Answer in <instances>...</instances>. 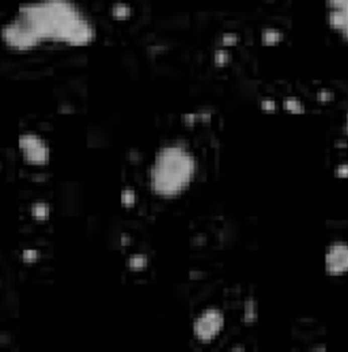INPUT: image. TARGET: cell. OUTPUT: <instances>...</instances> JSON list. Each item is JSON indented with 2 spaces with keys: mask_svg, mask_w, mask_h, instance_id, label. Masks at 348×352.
<instances>
[{
  "mask_svg": "<svg viewBox=\"0 0 348 352\" xmlns=\"http://www.w3.org/2000/svg\"><path fill=\"white\" fill-rule=\"evenodd\" d=\"M17 18L32 29L40 41L84 46L97 38L96 25L72 0H32L18 7Z\"/></svg>",
  "mask_w": 348,
  "mask_h": 352,
  "instance_id": "obj_1",
  "label": "cell"
},
{
  "mask_svg": "<svg viewBox=\"0 0 348 352\" xmlns=\"http://www.w3.org/2000/svg\"><path fill=\"white\" fill-rule=\"evenodd\" d=\"M196 174V159L183 144H167L156 151L150 169V185L156 196H179L192 184Z\"/></svg>",
  "mask_w": 348,
  "mask_h": 352,
  "instance_id": "obj_2",
  "label": "cell"
},
{
  "mask_svg": "<svg viewBox=\"0 0 348 352\" xmlns=\"http://www.w3.org/2000/svg\"><path fill=\"white\" fill-rule=\"evenodd\" d=\"M0 38L5 45L15 50H29L42 44L32 29L17 17L0 28Z\"/></svg>",
  "mask_w": 348,
  "mask_h": 352,
  "instance_id": "obj_3",
  "label": "cell"
},
{
  "mask_svg": "<svg viewBox=\"0 0 348 352\" xmlns=\"http://www.w3.org/2000/svg\"><path fill=\"white\" fill-rule=\"evenodd\" d=\"M225 328V316L218 309H207L193 322V336L200 343H210Z\"/></svg>",
  "mask_w": 348,
  "mask_h": 352,
  "instance_id": "obj_4",
  "label": "cell"
},
{
  "mask_svg": "<svg viewBox=\"0 0 348 352\" xmlns=\"http://www.w3.org/2000/svg\"><path fill=\"white\" fill-rule=\"evenodd\" d=\"M19 148L23 159L32 165H44L51 158V150L46 142L37 133L25 132L19 136Z\"/></svg>",
  "mask_w": 348,
  "mask_h": 352,
  "instance_id": "obj_5",
  "label": "cell"
},
{
  "mask_svg": "<svg viewBox=\"0 0 348 352\" xmlns=\"http://www.w3.org/2000/svg\"><path fill=\"white\" fill-rule=\"evenodd\" d=\"M326 21L348 41V0H326Z\"/></svg>",
  "mask_w": 348,
  "mask_h": 352,
  "instance_id": "obj_6",
  "label": "cell"
},
{
  "mask_svg": "<svg viewBox=\"0 0 348 352\" xmlns=\"http://www.w3.org/2000/svg\"><path fill=\"white\" fill-rule=\"evenodd\" d=\"M325 270L332 276L348 272V245L343 242L332 243L325 254Z\"/></svg>",
  "mask_w": 348,
  "mask_h": 352,
  "instance_id": "obj_7",
  "label": "cell"
},
{
  "mask_svg": "<svg viewBox=\"0 0 348 352\" xmlns=\"http://www.w3.org/2000/svg\"><path fill=\"white\" fill-rule=\"evenodd\" d=\"M283 33L280 32V30H278V29L270 28L264 29V30L261 32V42H263L264 45H278L279 42L283 41Z\"/></svg>",
  "mask_w": 348,
  "mask_h": 352,
  "instance_id": "obj_8",
  "label": "cell"
},
{
  "mask_svg": "<svg viewBox=\"0 0 348 352\" xmlns=\"http://www.w3.org/2000/svg\"><path fill=\"white\" fill-rule=\"evenodd\" d=\"M283 106L284 109L289 110L291 113H301V112H303L302 102L297 100V98H287V100H284Z\"/></svg>",
  "mask_w": 348,
  "mask_h": 352,
  "instance_id": "obj_9",
  "label": "cell"
},
{
  "mask_svg": "<svg viewBox=\"0 0 348 352\" xmlns=\"http://www.w3.org/2000/svg\"><path fill=\"white\" fill-rule=\"evenodd\" d=\"M230 59H231V56H230V53L227 52L226 49H216L215 53H214V63H215L216 65H226L227 63L230 61Z\"/></svg>",
  "mask_w": 348,
  "mask_h": 352,
  "instance_id": "obj_10",
  "label": "cell"
},
{
  "mask_svg": "<svg viewBox=\"0 0 348 352\" xmlns=\"http://www.w3.org/2000/svg\"><path fill=\"white\" fill-rule=\"evenodd\" d=\"M113 15H115L117 19H127L129 15H131V9H129L128 5L119 3V5H116L115 9H113Z\"/></svg>",
  "mask_w": 348,
  "mask_h": 352,
  "instance_id": "obj_11",
  "label": "cell"
},
{
  "mask_svg": "<svg viewBox=\"0 0 348 352\" xmlns=\"http://www.w3.org/2000/svg\"><path fill=\"white\" fill-rule=\"evenodd\" d=\"M33 215L38 218V219H44L46 216L49 215V207L44 204V203H38V204H34L33 206Z\"/></svg>",
  "mask_w": 348,
  "mask_h": 352,
  "instance_id": "obj_12",
  "label": "cell"
},
{
  "mask_svg": "<svg viewBox=\"0 0 348 352\" xmlns=\"http://www.w3.org/2000/svg\"><path fill=\"white\" fill-rule=\"evenodd\" d=\"M147 264V258L142 254H135L129 258V267L133 270H142Z\"/></svg>",
  "mask_w": 348,
  "mask_h": 352,
  "instance_id": "obj_13",
  "label": "cell"
},
{
  "mask_svg": "<svg viewBox=\"0 0 348 352\" xmlns=\"http://www.w3.org/2000/svg\"><path fill=\"white\" fill-rule=\"evenodd\" d=\"M238 34H235V33H226L225 36L222 37V42H223V45L226 46L235 45V44L238 42Z\"/></svg>",
  "mask_w": 348,
  "mask_h": 352,
  "instance_id": "obj_14",
  "label": "cell"
},
{
  "mask_svg": "<svg viewBox=\"0 0 348 352\" xmlns=\"http://www.w3.org/2000/svg\"><path fill=\"white\" fill-rule=\"evenodd\" d=\"M261 108L267 112H272L276 109V102L274 100H263L261 101Z\"/></svg>",
  "mask_w": 348,
  "mask_h": 352,
  "instance_id": "obj_15",
  "label": "cell"
},
{
  "mask_svg": "<svg viewBox=\"0 0 348 352\" xmlns=\"http://www.w3.org/2000/svg\"><path fill=\"white\" fill-rule=\"evenodd\" d=\"M121 200H123V203H125V204H132L133 200H135V195H133L132 191H125V192H123V195H121Z\"/></svg>",
  "mask_w": 348,
  "mask_h": 352,
  "instance_id": "obj_16",
  "label": "cell"
},
{
  "mask_svg": "<svg viewBox=\"0 0 348 352\" xmlns=\"http://www.w3.org/2000/svg\"><path fill=\"white\" fill-rule=\"evenodd\" d=\"M336 173L340 177H348V163H344V165H340L337 169H336Z\"/></svg>",
  "mask_w": 348,
  "mask_h": 352,
  "instance_id": "obj_17",
  "label": "cell"
},
{
  "mask_svg": "<svg viewBox=\"0 0 348 352\" xmlns=\"http://www.w3.org/2000/svg\"><path fill=\"white\" fill-rule=\"evenodd\" d=\"M318 97H320V100H321V98H322V100H330V97H332V96H330V94H329V93H320V94H318Z\"/></svg>",
  "mask_w": 348,
  "mask_h": 352,
  "instance_id": "obj_18",
  "label": "cell"
},
{
  "mask_svg": "<svg viewBox=\"0 0 348 352\" xmlns=\"http://www.w3.org/2000/svg\"><path fill=\"white\" fill-rule=\"evenodd\" d=\"M345 129H347V132H348V115H347V121H345Z\"/></svg>",
  "mask_w": 348,
  "mask_h": 352,
  "instance_id": "obj_19",
  "label": "cell"
}]
</instances>
